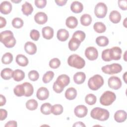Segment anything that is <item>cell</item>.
<instances>
[{
	"label": "cell",
	"mask_w": 127,
	"mask_h": 127,
	"mask_svg": "<svg viewBox=\"0 0 127 127\" xmlns=\"http://www.w3.org/2000/svg\"><path fill=\"white\" fill-rule=\"evenodd\" d=\"M101 57L102 60L105 62H110L111 61L109 57V49H105L103 51Z\"/></svg>",
	"instance_id": "46"
},
{
	"label": "cell",
	"mask_w": 127,
	"mask_h": 127,
	"mask_svg": "<svg viewBox=\"0 0 127 127\" xmlns=\"http://www.w3.org/2000/svg\"><path fill=\"white\" fill-rule=\"evenodd\" d=\"M126 54H127V51H125V54H124V60H125V61H127V60H126Z\"/></svg>",
	"instance_id": "58"
},
{
	"label": "cell",
	"mask_w": 127,
	"mask_h": 127,
	"mask_svg": "<svg viewBox=\"0 0 127 127\" xmlns=\"http://www.w3.org/2000/svg\"><path fill=\"white\" fill-rule=\"evenodd\" d=\"M67 64L70 66L77 69H81L85 66V61L78 55L73 54L68 58Z\"/></svg>",
	"instance_id": "3"
},
{
	"label": "cell",
	"mask_w": 127,
	"mask_h": 127,
	"mask_svg": "<svg viewBox=\"0 0 127 127\" xmlns=\"http://www.w3.org/2000/svg\"><path fill=\"white\" fill-rule=\"evenodd\" d=\"M0 41L8 48L13 47L16 44V40L13 33L10 30L2 31L0 34Z\"/></svg>",
	"instance_id": "1"
},
{
	"label": "cell",
	"mask_w": 127,
	"mask_h": 127,
	"mask_svg": "<svg viewBox=\"0 0 127 127\" xmlns=\"http://www.w3.org/2000/svg\"><path fill=\"white\" fill-rule=\"evenodd\" d=\"M64 95L67 99L72 100L76 98L77 96V91L73 87H69L66 90Z\"/></svg>",
	"instance_id": "27"
},
{
	"label": "cell",
	"mask_w": 127,
	"mask_h": 127,
	"mask_svg": "<svg viewBox=\"0 0 127 127\" xmlns=\"http://www.w3.org/2000/svg\"><path fill=\"white\" fill-rule=\"evenodd\" d=\"M24 86L25 89V96L30 97L31 96L34 92V88L33 85L29 82H25L22 83Z\"/></svg>",
	"instance_id": "30"
},
{
	"label": "cell",
	"mask_w": 127,
	"mask_h": 127,
	"mask_svg": "<svg viewBox=\"0 0 127 127\" xmlns=\"http://www.w3.org/2000/svg\"><path fill=\"white\" fill-rule=\"evenodd\" d=\"M49 96V91L46 87H41L37 91L36 97L40 100H45L48 98Z\"/></svg>",
	"instance_id": "12"
},
{
	"label": "cell",
	"mask_w": 127,
	"mask_h": 127,
	"mask_svg": "<svg viewBox=\"0 0 127 127\" xmlns=\"http://www.w3.org/2000/svg\"><path fill=\"white\" fill-rule=\"evenodd\" d=\"M81 42L76 38L72 37L68 42V48L71 51H75L78 49L80 45Z\"/></svg>",
	"instance_id": "25"
},
{
	"label": "cell",
	"mask_w": 127,
	"mask_h": 127,
	"mask_svg": "<svg viewBox=\"0 0 127 127\" xmlns=\"http://www.w3.org/2000/svg\"><path fill=\"white\" fill-rule=\"evenodd\" d=\"M70 9L74 13H79L82 11L83 6L81 2L78 1H74L70 5Z\"/></svg>",
	"instance_id": "20"
},
{
	"label": "cell",
	"mask_w": 127,
	"mask_h": 127,
	"mask_svg": "<svg viewBox=\"0 0 127 127\" xmlns=\"http://www.w3.org/2000/svg\"><path fill=\"white\" fill-rule=\"evenodd\" d=\"M127 0H118V5L119 7L123 10H126L127 9Z\"/></svg>",
	"instance_id": "49"
},
{
	"label": "cell",
	"mask_w": 127,
	"mask_h": 127,
	"mask_svg": "<svg viewBox=\"0 0 127 127\" xmlns=\"http://www.w3.org/2000/svg\"><path fill=\"white\" fill-rule=\"evenodd\" d=\"M73 127H85L86 126L81 122H77L75 123L73 125Z\"/></svg>",
	"instance_id": "55"
},
{
	"label": "cell",
	"mask_w": 127,
	"mask_h": 127,
	"mask_svg": "<svg viewBox=\"0 0 127 127\" xmlns=\"http://www.w3.org/2000/svg\"><path fill=\"white\" fill-rule=\"evenodd\" d=\"M15 62L21 66H26L28 65L29 61L27 58L23 55L18 54L15 58Z\"/></svg>",
	"instance_id": "22"
},
{
	"label": "cell",
	"mask_w": 127,
	"mask_h": 127,
	"mask_svg": "<svg viewBox=\"0 0 127 127\" xmlns=\"http://www.w3.org/2000/svg\"><path fill=\"white\" fill-rule=\"evenodd\" d=\"M13 56L9 52L5 53L1 58V62L3 64H10L13 61Z\"/></svg>",
	"instance_id": "39"
},
{
	"label": "cell",
	"mask_w": 127,
	"mask_h": 127,
	"mask_svg": "<svg viewBox=\"0 0 127 127\" xmlns=\"http://www.w3.org/2000/svg\"><path fill=\"white\" fill-rule=\"evenodd\" d=\"M53 88L54 91L57 93H61L64 89V88L61 86L56 81L54 82L53 85Z\"/></svg>",
	"instance_id": "48"
},
{
	"label": "cell",
	"mask_w": 127,
	"mask_h": 127,
	"mask_svg": "<svg viewBox=\"0 0 127 127\" xmlns=\"http://www.w3.org/2000/svg\"><path fill=\"white\" fill-rule=\"evenodd\" d=\"M55 2L59 6H63L66 3L67 0H55Z\"/></svg>",
	"instance_id": "53"
},
{
	"label": "cell",
	"mask_w": 127,
	"mask_h": 127,
	"mask_svg": "<svg viewBox=\"0 0 127 127\" xmlns=\"http://www.w3.org/2000/svg\"><path fill=\"white\" fill-rule=\"evenodd\" d=\"M85 56L88 60L94 61L98 58V52L96 48L94 47H88L85 49Z\"/></svg>",
	"instance_id": "9"
},
{
	"label": "cell",
	"mask_w": 127,
	"mask_h": 127,
	"mask_svg": "<svg viewBox=\"0 0 127 127\" xmlns=\"http://www.w3.org/2000/svg\"><path fill=\"white\" fill-rule=\"evenodd\" d=\"M63 112V107L61 104H55L52 106L51 113L55 115H60Z\"/></svg>",
	"instance_id": "37"
},
{
	"label": "cell",
	"mask_w": 127,
	"mask_h": 127,
	"mask_svg": "<svg viewBox=\"0 0 127 127\" xmlns=\"http://www.w3.org/2000/svg\"><path fill=\"white\" fill-rule=\"evenodd\" d=\"M97 101L96 96L93 94H88L85 97V101L86 104L89 105H94Z\"/></svg>",
	"instance_id": "38"
},
{
	"label": "cell",
	"mask_w": 127,
	"mask_h": 127,
	"mask_svg": "<svg viewBox=\"0 0 127 127\" xmlns=\"http://www.w3.org/2000/svg\"><path fill=\"white\" fill-rule=\"evenodd\" d=\"M109 19L113 23H118L121 20V14L117 10H113L109 14Z\"/></svg>",
	"instance_id": "21"
},
{
	"label": "cell",
	"mask_w": 127,
	"mask_h": 127,
	"mask_svg": "<svg viewBox=\"0 0 127 127\" xmlns=\"http://www.w3.org/2000/svg\"><path fill=\"white\" fill-rule=\"evenodd\" d=\"M6 103V98L2 94L0 95V106H2Z\"/></svg>",
	"instance_id": "54"
},
{
	"label": "cell",
	"mask_w": 127,
	"mask_h": 127,
	"mask_svg": "<svg viewBox=\"0 0 127 127\" xmlns=\"http://www.w3.org/2000/svg\"><path fill=\"white\" fill-rule=\"evenodd\" d=\"M38 106L37 101L33 99L28 100L26 102V108L30 111H34L36 110Z\"/></svg>",
	"instance_id": "35"
},
{
	"label": "cell",
	"mask_w": 127,
	"mask_h": 127,
	"mask_svg": "<svg viewBox=\"0 0 127 127\" xmlns=\"http://www.w3.org/2000/svg\"><path fill=\"white\" fill-rule=\"evenodd\" d=\"M61 65V61L58 58H53L49 62V66L52 68L56 69L58 68Z\"/></svg>",
	"instance_id": "43"
},
{
	"label": "cell",
	"mask_w": 127,
	"mask_h": 127,
	"mask_svg": "<svg viewBox=\"0 0 127 127\" xmlns=\"http://www.w3.org/2000/svg\"><path fill=\"white\" fill-rule=\"evenodd\" d=\"M52 105L49 103H45L43 104L40 108L41 112L46 115H50L51 113Z\"/></svg>",
	"instance_id": "36"
},
{
	"label": "cell",
	"mask_w": 127,
	"mask_h": 127,
	"mask_svg": "<svg viewBox=\"0 0 127 127\" xmlns=\"http://www.w3.org/2000/svg\"><path fill=\"white\" fill-rule=\"evenodd\" d=\"M35 5L38 8H43L45 7L47 4L46 0H35L34 1Z\"/></svg>",
	"instance_id": "47"
},
{
	"label": "cell",
	"mask_w": 127,
	"mask_h": 127,
	"mask_svg": "<svg viewBox=\"0 0 127 127\" xmlns=\"http://www.w3.org/2000/svg\"><path fill=\"white\" fill-rule=\"evenodd\" d=\"M13 71L9 68H5L1 71L0 76L4 80H9L13 76Z\"/></svg>",
	"instance_id": "29"
},
{
	"label": "cell",
	"mask_w": 127,
	"mask_h": 127,
	"mask_svg": "<svg viewBox=\"0 0 127 127\" xmlns=\"http://www.w3.org/2000/svg\"><path fill=\"white\" fill-rule=\"evenodd\" d=\"M90 116L93 119L100 121H105L109 119L110 113L109 112L105 109L96 107L91 110Z\"/></svg>",
	"instance_id": "2"
},
{
	"label": "cell",
	"mask_w": 127,
	"mask_h": 127,
	"mask_svg": "<svg viewBox=\"0 0 127 127\" xmlns=\"http://www.w3.org/2000/svg\"><path fill=\"white\" fill-rule=\"evenodd\" d=\"M54 73L53 71L49 70L47 71L43 76L42 81L44 83H48L50 82L54 77Z\"/></svg>",
	"instance_id": "40"
},
{
	"label": "cell",
	"mask_w": 127,
	"mask_h": 127,
	"mask_svg": "<svg viewBox=\"0 0 127 127\" xmlns=\"http://www.w3.org/2000/svg\"><path fill=\"white\" fill-rule=\"evenodd\" d=\"M85 37V33L81 30H77L72 35V37L76 38L81 42L84 40Z\"/></svg>",
	"instance_id": "42"
},
{
	"label": "cell",
	"mask_w": 127,
	"mask_h": 127,
	"mask_svg": "<svg viewBox=\"0 0 127 127\" xmlns=\"http://www.w3.org/2000/svg\"><path fill=\"white\" fill-rule=\"evenodd\" d=\"M115 93L111 91H105L100 98V103L104 106L111 105L116 100Z\"/></svg>",
	"instance_id": "5"
},
{
	"label": "cell",
	"mask_w": 127,
	"mask_h": 127,
	"mask_svg": "<svg viewBox=\"0 0 127 127\" xmlns=\"http://www.w3.org/2000/svg\"><path fill=\"white\" fill-rule=\"evenodd\" d=\"M104 83L103 77L99 74H95L90 77L88 81V87L92 90H97Z\"/></svg>",
	"instance_id": "4"
},
{
	"label": "cell",
	"mask_w": 127,
	"mask_h": 127,
	"mask_svg": "<svg viewBox=\"0 0 127 127\" xmlns=\"http://www.w3.org/2000/svg\"><path fill=\"white\" fill-rule=\"evenodd\" d=\"M12 4L8 1H3L0 5V11L3 14H9L12 10Z\"/></svg>",
	"instance_id": "15"
},
{
	"label": "cell",
	"mask_w": 127,
	"mask_h": 127,
	"mask_svg": "<svg viewBox=\"0 0 127 127\" xmlns=\"http://www.w3.org/2000/svg\"><path fill=\"white\" fill-rule=\"evenodd\" d=\"M34 20L37 24L43 25L47 22L48 16L43 12H38L34 15Z\"/></svg>",
	"instance_id": "13"
},
{
	"label": "cell",
	"mask_w": 127,
	"mask_h": 127,
	"mask_svg": "<svg viewBox=\"0 0 127 127\" xmlns=\"http://www.w3.org/2000/svg\"><path fill=\"white\" fill-rule=\"evenodd\" d=\"M92 17L89 14H84L80 17V23L84 26H88L92 22Z\"/></svg>",
	"instance_id": "31"
},
{
	"label": "cell",
	"mask_w": 127,
	"mask_h": 127,
	"mask_svg": "<svg viewBox=\"0 0 127 127\" xmlns=\"http://www.w3.org/2000/svg\"><path fill=\"white\" fill-rule=\"evenodd\" d=\"M122 53V49L119 47H113L112 48L109 49V57L111 61H118L120 60Z\"/></svg>",
	"instance_id": "10"
},
{
	"label": "cell",
	"mask_w": 127,
	"mask_h": 127,
	"mask_svg": "<svg viewBox=\"0 0 127 127\" xmlns=\"http://www.w3.org/2000/svg\"><path fill=\"white\" fill-rule=\"evenodd\" d=\"M24 50L26 53L29 55H34L37 52L36 45L32 42H27L24 45Z\"/></svg>",
	"instance_id": "17"
},
{
	"label": "cell",
	"mask_w": 127,
	"mask_h": 127,
	"mask_svg": "<svg viewBox=\"0 0 127 127\" xmlns=\"http://www.w3.org/2000/svg\"><path fill=\"white\" fill-rule=\"evenodd\" d=\"M126 74H127V72H126L124 73V75L123 76V78H124V81H125V82L126 83H127V81H126V79H127V78H126Z\"/></svg>",
	"instance_id": "56"
},
{
	"label": "cell",
	"mask_w": 127,
	"mask_h": 127,
	"mask_svg": "<svg viewBox=\"0 0 127 127\" xmlns=\"http://www.w3.org/2000/svg\"><path fill=\"white\" fill-rule=\"evenodd\" d=\"M12 26L16 29L21 28L23 26V21L19 17H15L13 19L11 22Z\"/></svg>",
	"instance_id": "41"
},
{
	"label": "cell",
	"mask_w": 127,
	"mask_h": 127,
	"mask_svg": "<svg viewBox=\"0 0 127 127\" xmlns=\"http://www.w3.org/2000/svg\"><path fill=\"white\" fill-rule=\"evenodd\" d=\"M93 28L95 32L98 33H102L106 30V25L102 22H97L94 23Z\"/></svg>",
	"instance_id": "32"
},
{
	"label": "cell",
	"mask_w": 127,
	"mask_h": 127,
	"mask_svg": "<svg viewBox=\"0 0 127 127\" xmlns=\"http://www.w3.org/2000/svg\"><path fill=\"white\" fill-rule=\"evenodd\" d=\"M65 25L69 28L74 29L78 25L77 19L74 16H69L66 19Z\"/></svg>",
	"instance_id": "24"
},
{
	"label": "cell",
	"mask_w": 127,
	"mask_h": 127,
	"mask_svg": "<svg viewBox=\"0 0 127 127\" xmlns=\"http://www.w3.org/2000/svg\"><path fill=\"white\" fill-rule=\"evenodd\" d=\"M86 75L83 72H78L73 75L74 82L77 84H81L85 80Z\"/></svg>",
	"instance_id": "23"
},
{
	"label": "cell",
	"mask_w": 127,
	"mask_h": 127,
	"mask_svg": "<svg viewBox=\"0 0 127 127\" xmlns=\"http://www.w3.org/2000/svg\"><path fill=\"white\" fill-rule=\"evenodd\" d=\"M101 69L106 74H114L120 72L122 70V66L119 64L113 63L102 66Z\"/></svg>",
	"instance_id": "6"
},
{
	"label": "cell",
	"mask_w": 127,
	"mask_h": 127,
	"mask_svg": "<svg viewBox=\"0 0 127 127\" xmlns=\"http://www.w3.org/2000/svg\"><path fill=\"white\" fill-rule=\"evenodd\" d=\"M108 83L109 87L114 90H118L120 89L122 85L121 79L115 76H111L108 79Z\"/></svg>",
	"instance_id": "8"
},
{
	"label": "cell",
	"mask_w": 127,
	"mask_h": 127,
	"mask_svg": "<svg viewBox=\"0 0 127 127\" xmlns=\"http://www.w3.org/2000/svg\"><path fill=\"white\" fill-rule=\"evenodd\" d=\"M17 126V122L15 121H9L4 125L5 127H16Z\"/></svg>",
	"instance_id": "51"
},
{
	"label": "cell",
	"mask_w": 127,
	"mask_h": 127,
	"mask_svg": "<svg viewBox=\"0 0 127 127\" xmlns=\"http://www.w3.org/2000/svg\"><path fill=\"white\" fill-rule=\"evenodd\" d=\"M109 42V39L106 36H100L96 39V43L100 47H105L108 45Z\"/></svg>",
	"instance_id": "33"
},
{
	"label": "cell",
	"mask_w": 127,
	"mask_h": 127,
	"mask_svg": "<svg viewBox=\"0 0 127 127\" xmlns=\"http://www.w3.org/2000/svg\"><path fill=\"white\" fill-rule=\"evenodd\" d=\"M0 121H3L5 120L7 115V112L6 110L3 109H0Z\"/></svg>",
	"instance_id": "50"
},
{
	"label": "cell",
	"mask_w": 127,
	"mask_h": 127,
	"mask_svg": "<svg viewBox=\"0 0 127 127\" xmlns=\"http://www.w3.org/2000/svg\"><path fill=\"white\" fill-rule=\"evenodd\" d=\"M6 19L4 17L0 16V28H2L6 25Z\"/></svg>",
	"instance_id": "52"
},
{
	"label": "cell",
	"mask_w": 127,
	"mask_h": 127,
	"mask_svg": "<svg viewBox=\"0 0 127 127\" xmlns=\"http://www.w3.org/2000/svg\"><path fill=\"white\" fill-rule=\"evenodd\" d=\"M61 86L64 88L68 85L70 82V78L66 74H61L59 75L56 81Z\"/></svg>",
	"instance_id": "14"
},
{
	"label": "cell",
	"mask_w": 127,
	"mask_h": 127,
	"mask_svg": "<svg viewBox=\"0 0 127 127\" xmlns=\"http://www.w3.org/2000/svg\"><path fill=\"white\" fill-rule=\"evenodd\" d=\"M42 35L44 38L50 40L54 36V29L50 26H46L42 28Z\"/></svg>",
	"instance_id": "18"
},
{
	"label": "cell",
	"mask_w": 127,
	"mask_h": 127,
	"mask_svg": "<svg viewBox=\"0 0 127 127\" xmlns=\"http://www.w3.org/2000/svg\"><path fill=\"white\" fill-rule=\"evenodd\" d=\"M12 77L14 80L18 82L22 81L25 77V73L23 70L21 69H15L13 71Z\"/></svg>",
	"instance_id": "28"
},
{
	"label": "cell",
	"mask_w": 127,
	"mask_h": 127,
	"mask_svg": "<svg viewBox=\"0 0 127 127\" xmlns=\"http://www.w3.org/2000/svg\"><path fill=\"white\" fill-rule=\"evenodd\" d=\"M13 92L14 94L17 97H21L23 96H25V89L23 85L18 84L16 85L14 89Z\"/></svg>",
	"instance_id": "34"
},
{
	"label": "cell",
	"mask_w": 127,
	"mask_h": 127,
	"mask_svg": "<svg viewBox=\"0 0 127 127\" xmlns=\"http://www.w3.org/2000/svg\"><path fill=\"white\" fill-rule=\"evenodd\" d=\"M88 113L87 108L83 105L77 106L74 109V113L78 118H82L85 117Z\"/></svg>",
	"instance_id": "11"
},
{
	"label": "cell",
	"mask_w": 127,
	"mask_h": 127,
	"mask_svg": "<svg viewBox=\"0 0 127 127\" xmlns=\"http://www.w3.org/2000/svg\"><path fill=\"white\" fill-rule=\"evenodd\" d=\"M11 1L13 2H15V3H18V2H21V0H18V1H14V0H11Z\"/></svg>",
	"instance_id": "59"
},
{
	"label": "cell",
	"mask_w": 127,
	"mask_h": 127,
	"mask_svg": "<svg viewBox=\"0 0 127 127\" xmlns=\"http://www.w3.org/2000/svg\"><path fill=\"white\" fill-rule=\"evenodd\" d=\"M39 77V74L38 72L35 70H31L28 73L29 79L33 81H35L38 79Z\"/></svg>",
	"instance_id": "44"
},
{
	"label": "cell",
	"mask_w": 127,
	"mask_h": 127,
	"mask_svg": "<svg viewBox=\"0 0 127 127\" xmlns=\"http://www.w3.org/2000/svg\"><path fill=\"white\" fill-rule=\"evenodd\" d=\"M40 33L36 29H33L30 31V37L32 39V40L37 41L39 40L40 37Z\"/></svg>",
	"instance_id": "45"
},
{
	"label": "cell",
	"mask_w": 127,
	"mask_h": 127,
	"mask_svg": "<svg viewBox=\"0 0 127 127\" xmlns=\"http://www.w3.org/2000/svg\"><path fill=\"white\" fill-rule=\"evenodd\" d=\"M126 21H127V18H126L125 19L124 21V22H123V24H124V26H125L126 28L127 27V26H126Z\"/></svg>",
	"instance_id": "57"
},
{
	"label": "cell",
	"mask_w": 127,
	"mask_h": 127,
	"mask_svg": "<svg viewBox=\"0 0 127 127\" xmlns=\"http://www.w3.org/2000/svg\"><path fill=\"white\" fill-rule=\"evenodd\" d=\"M21 10L23 14L28 16L32 13L33 11V7L30 3L26 1L22 5Z\"/></svg>",
	"instance_id": "26"
},
{
	"label": "cell",
	"mask_w": 127,
	"mask_h": 127,
	"mask_svg": "<svg viewBox=\"0 0 127 127\" xmlns=\"http://www.w3.org/2000/svg\"><path fill=\"white\" fill-rule=\"evenodd\" d=\"M69 36V32L65 29H60L57 31V37L59 40L62 42L66 41Z\"/></svg>",
	"instance_id": "19"
},
{
	"label": "cell",
	"mask_w": 127,
	"mask_h": 127,
	"mask_svg": "<svg viewBox=\"0 0 127 127\" xmlns=\"http://www.w3.org/2000/svg\"><path fill=\"white\" fill-rule=\"evenodd\" d=\"M108 8L106 4L104 2H98L94 8V13L95 16L99 18H104L107 13Z\"/></svg>",
	"instance_id": "7"
},
{
	"label": "cell",
	"mask_w": 127,
	"mask_h": 127,
	"mask_svg": "<svg viewBox=\"0 0 127 127\" xmlns=\"http://www.w3.org/2000/svg\"><path fill=\"white\" fill-rule=\"evenodd\" d=\"M127 116V114L125 111L120 110L115 112L114 119L118 123H123L126 120Z\"/></svg>",
	"instance_id": "16"
}]
</instances>
